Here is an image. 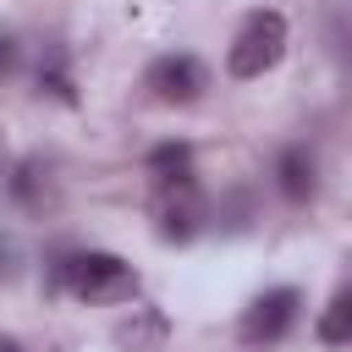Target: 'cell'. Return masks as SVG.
Segmentation results:
<instances>
[{"label":"cell","instance_id":"obj_1","mask_svg":"<svg viewBox=\"0 0 352 352\" xmlns=\"http://www.w3.org/2000/svg\"><path fill=\"white\" fill-rule=\"evenodd\" d=\"M55 286L72 292L77 302H126L138 292V270L121 258V253H104V248H82V253H66L55 264Z\"/></svg>","mask_w":352,"mask_h":352},{"label":"cell","instance_id":"obj_2","mask_svg":"<svg viewBox=\"0 0 352 352\" xmlns=\"http://www.w3.org/2000/svg\"><path fill=\"white\" fill-rule=\"evenodd\" d=\"M280 55H286V16L280 11H248L231 50H226V72L231 77H264Z\"/></svg>","mask_w":352,"mask_h":352},{"label":"cell","instance_id":"obj_3","mask_svg":"<svg viewBox=\"0 0 352 352\" xmlns=\"http://www.w3.org/2000/svg\"><path fill=\"white\" fill-rule=\"evenodd\" d=\"M297 314H302V292H297V286L258 292V297L242 308V324H236V336H242L248 346H275V341H286V336H292Z\"/></svg>","mask_w":352,"mask_h":352},{"label":"cell","instance_id":"obj_4","mask_svg":"<svg viewBox=\"0 0 352 352\" xmlns=\"http://www.w3.org/2000/svg\"><path fill=\"white\" fill-rule=\"evenodd\" d=\"M143 82H148V94H154L160 104H192V99L209 88V72H204V60H192V55H160Z\"/></svg>","mask_w":352,"mask_h":352},{"label":"cell","instance_id":"obj_5","mask_svg":"<svg viewBox=\"0 0 352 352\" xmlns=\"http://www.w3.org/2000/svg\"><path fill=\"white\" fill-rule=\"evenodd\" d=\"M154 214H160V236H165V242H187V236L204 231V214H209V209H204L192 176H182V182H165V187H160Z\"/></svg>","mask_w":352,"mask_h":352},{"label":"cell","instance_id":"obj_6","mask_svg":"<svg viewBox=\"0 0 352 352\" xmlns=\"http://www.w3.org/2000/svg\"><path fill=\"white\" fill-rule=\"evenodd\" d=\"M275 182H280V192H286L292 204H308V198L319 192V165H314V154H308V148H286V154L275 160Z\"/></svg>","mask_w":352,"mask_h":352},{"label":"cell","instance_id":"obj_7","mask_svg":"<svg viewBox=\"0 0 352 352\" xmlns=\"http://www.w3.org/2000/svg\"><path fill=\"white\" fill-rule=\"evenodd\" d=\"M319 341H324V346H346V341H352V297H346V292H336V297L324 302V314H319Z\"/></svg>","mask_w":352,"mask_h":352},{"label":"cell","instance_id":"obj_8","mask_svg":"<svg viewBox=\"0 0 352 352\" xmlns=\"http://www.w3.org/2000/svg\"><path fill=\"white\" fill-rule=\"evenodd\" d=\"M187 165H192V148H187V143H160V148L148 154V170L160 176V187H165V182H182V176H192Z\"/></svg>","mask_w":352,"mask_h":352},{"label":"cell","instance_id":"obj_9","mask_svg":"<svg viewBox=\"0 0 352 352\" xmlns=\"http://www.w3.org/2000/svg\"><path fill=\"white\" fill-rule=\"evenodd\" d=\"M38 88H50L55 99H77V88H72V72H66V50H44V60H38Z\"/></svg>","mask_w":352,"mask_h":352},{"label":"cell","instance_id":"obj_10","mask_svg":"<svg viewBox=\"0 0 352 352\" xmlns=\"http://www.w3.org/2000/svg\"><path fill=\"white\" fill-rule=\"evenodd\" d=\"M116 341L132 346V352H138V346H160V341H165V319H160L154 308H143L138 324H121V330H116Z\"/></svg>","mask_w":352,"mask_h":352},{"label":"cell","instance_id":"obj_11","mask_svg":"<svg viewBox=\"0 0 352 352\" xmlns=\"http://www.w3.org/2000/svg\"><path fill=\"white\" fill-rule=\"evenodd\" d=\"M16 60H22L16 38H11V33H0V77H11V72H16Z\"/></svg>","mask_w":352,"mask_h":352},{"label":"cell","instance_id":"obj_12","mask_svg":"<svg viewBox=\"0 0 352 352\" xmlns=\"http://www.w3.org/2000/svg\"><path fill=\"white\" fill-rule=\"evenodd\" d=\"M0 352H22V346H16V341H0Z\"/></svg>","mask_w":352,"mask_h":352},{"label":"cell","instance_id":"obj_13","mask_svg":"<svg viewBox=\"0 0 352 352\" xmlns=\"http://www.w3.org/2000/svg\"><path fill=\"white\" fill-rule=\"evenodd\" d=\"M0 165H6V132H0Z\"/></svg>","mask_w":352,"mask_h":352}]
</instances>
